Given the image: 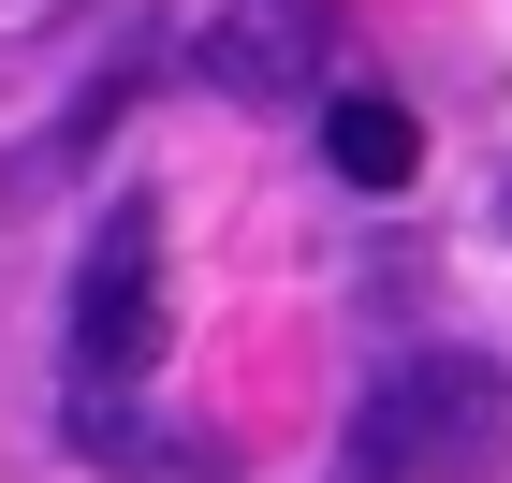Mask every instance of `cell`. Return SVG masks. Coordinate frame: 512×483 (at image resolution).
Returning <instances> with one entry per match:
<instances>
[{
  "label": "cell",
  "instance_id": "obj_1",
  "mask_svg": "<svg viewBox=\"0 0 512 483\" xmlns=\"http://www.w3.org/2000/svg\"><path fill=\"white\" fill-rule=\"evenodd\" d=\"M498 454H512V381L469 337L381 366L352 410V483H498Z\"/></svg>",
  "mask_w": 512,
  "mask_h": 483
},
{
  "label": "cell",
  "instance_id": "obj_2",
  "mask_svg": "<svg viewBox=\"0 0 512 483\" xmlns=\"http://www.w3.org/2000/svg\"><path fill=\"white\" fill-rule=\"evenodd\" d=\"M161 366V205L118 191L74 264V396H132Z\"/></svg>",
  "mask_w": 512,
  "mask_h": 483
},
{
  "label": "cell",
  "instance_id": "obj_3",
  "mask_svg": "<svg viewBox=\"0 0 512 483\" xmlns=\"http://www.w3.org/2000/svg\"><path fill=\"white\" fill-rule=\"evenodd\" d=\"M191 59H205V88H235V103H308L322 59H337V0H220Z\"/></svg>",
  "mask_w": 512,
  "mask_h": 483
},
{
  "label": "cell",
  "instance_id": "obj_4",
  "mask_svg": "<svg viewBox=\"0 0 512 483\" xmlns=\"http://www.w3.org/2000/svg\"><path fill=\"white\" fill-rule=\"evenodd\" d=\"M59 440H74L88 469H118V483H220V454L176 440V425H147L132 396H59Z\"/></svg>",
  "mask_w": 512,
  "mask_h": 483
},
{
  "label": "cell",
  "instance_id": "obj_5",
  "mask_svg": "<svg viewBox=\"0 0 512 483\" xmlns=\"http://www.w3.org/2000/svg\"><path fill=\"white\" fill-rule=\"evenodd\" d=\"M322 161H337L352 191H410V161H425V118H410V103H322Z\"/></svg>",
  "mask_w": 512,
  "mask_h": 483
}]
</instances>
